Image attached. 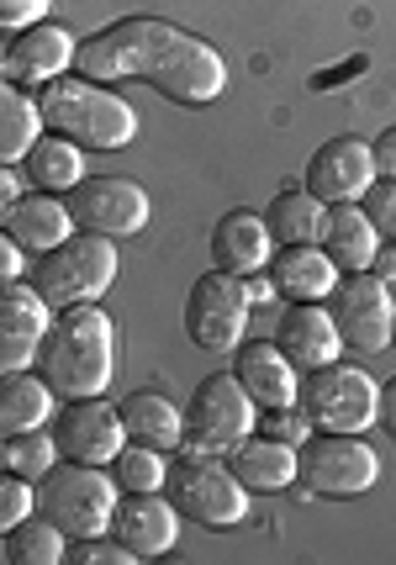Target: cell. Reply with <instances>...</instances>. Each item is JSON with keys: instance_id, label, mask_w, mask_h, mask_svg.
Returning <instances> with one entry per match:
<instances>
[{"instance_id": "6da1fadb", "label": "cell", "mask_w": 396, "mask_h": 565, "mask_svg": "<svg viewBox=\"0 0 396 565\" xmlns=\"http://www.w3.org/2000/svg\"><path fill=\"white\" fill-rule=\"evenodd\" d=\"M75 74L96 85L149 79L174 106H212L227 90V64L206 38L164 17H122L75 43Z\"/></svg>"}, {"instance_id": "7a4b0ae2", "label": "cell", "mask_w": 396, "mask_h": 565, "mask_svg": "<svg viewBox=\"0 0 396 565\" xmlns=\"http://www.w3.org/2000/svg\"><path fill=\"white\" fill-rule=\"evenodd\" d=\"M32 370L64 402H75V396H106L111 375H117V322L106 318L96 301H79V307L53 312Z\"/></svg>"}, {"instance_id": "3957f363", "label": "cell", "mask_w": 396, "mask_h": 565, "mask_svg": "<svg viewBox=\"0 0 396 565\" xmlns=\"http://www.w3.org/2000/svg\"><path fill=\"white\" fill-rule=\"evenodd\" d=\"M38 117L49 132L75 138L79 148H96V153H117L138 138V111L117 90L79 74H58L53 85L38 90Z\"/></svg>"}, {"instance_id": "277c9868", "label": "cell", "mask_w": 396, "mask_h": 565, "mask_svg": "<svg viewBox=\"0 0 396 565\" xmlns=\"http://www.w3.org/2000/svg\"><path fill=\"white\" fill-rule=\"evenodd\" d=\"M32 291L49 301L53 312L79 307V301H96L117 286V238H100V233H69L58 248L38 254L32 265Z\"/></svg>"}, {"instance_id": "5b68a950", "label": "cell", "mask_w": 396, "mask_h": 565, "mask_svg": "<svg viewBox=\"0 0 396 565\" xmlns=\"http://www.w3.org/2000/svg\"><path fill=\"white\" fill-rule=\"evenodd\" d=\"M117 481L106 466H79V460H64L53 466L38 487H32V508L43 518H53L69 544L75 540H96L111 529V508H117Z\"/></svg>"}, {"instance_id": "8992f818", "label": "cell", "mask_w": 396, "mask_h": 565, "mask_svg": "<svg viewBox=\"0 0 396 565\" xmlns=\"http://www.w3.org/2000/svg\"><path fill=\"white\" fill-rule=\"evenodd\" d=\"M164 497L180 508V518H196L201 529H233L248 513V487L227 470V460L191 449V444H185V455L170 460Z\"/></svg>"}, {"instance_id": "52a82bcc", "label": "cell", "mask_w": 396, "mask_h": 565, "mask_svg": "<svg viewBox=\"0 0 396 565\" xmlns=\"http://www.w3.org/2000/svg\"><path fill=\"white\" fill-rule=\"evenodd\" d=\"M301 418L322 434H371L381 418V386L360 365H318L301 370L297 386Z\"/></svg>"}, {"instance_id": "ba28073f", "label": "cell", "mask_w": 396, "mask_h": 565, "mask_svg": "<svg viewBox=\"0 0 396 565\" xmlns=\"http://www.w3.org/2000/svg\"><path fill=\"white\" fill-rule=\"evenodd\" d=\"M297 476L307 492L318 497H365L381 476V455H375L365 434H322L312 428L297 444Z\"/></svg>"}, {"instance_id": "9c48e42d", "label": "cell", "mask_w": 396, "mask_h": 565, "mask_svg": "<svg viewBox=\"0 0 396 565\" xmlns=\"http://www.w3.org/2000/svg\"><path fill=\"white\" fill-rule=\"evenodd\" d=\"M248 312H254V296L244 275H201L185 296V339L212 354H233L248 339Z\"/></svg>"}, {"instance_id": "30bf717a", "label": "cell", "mask_w": 396, "mask_h": 565, "mask_svg": "<svg viewBox=\"0 0 396 565\" xmlns=\"http://www.w3.org/2000/svg\"><path fill=\"white\" fill-rule=\"evenodd\" d=\"M254 423H259V407L238 386L233 370L206 375L196 392H191V402H185V444L206 449V455H227L238 439L254 434Z\"/></svg>"}, {"instance_id": "8fae6325", "label": "cell", "mask_w": 396, "mask_h": 565, "mask_svg": "<svg viewBox=\"0 0 396 565\" xmlns=\"http://www.w3.org/2000/svg\"><path fill=\"white\" fill-rule=\"evenodd\" d=\"M328 318L339 328L344 349H354V354H381V349H392V322H396L392 286L371 270L339 275V286L328 291Z\"/></svg>"}, {"instance_id": "7c38bea8", "label": "cell", "mask_w": 396, "mask_h": 565, "mask_svg": "<svg viewBox=\"0 0 396 565\" xmlns=\"http://www.w3.org/2000/svg\"><path fill=\"white\" fill-rule=\"evenodd\" d=\"M69 217L79 233H100V238H132L149 222V191L122 174H85L69 191Z\"/></svg>"}, {"instance_id": "4fadbf2b", "label": "cell", "mask_w": 396, "mask_h": 565, "mask_svg": "<svg viewBox=\"0 0 396 565\" xmlns=\"http://www.w3.org/2000/svg\"><path fill=\"white\" fill-rule=\"evenodd\" d=\"M75 32L58 22H32L22 26V32H11L6 38V49H0V79L6 85H17V90H43V85H53L58 74L75 70Z\"/></svg>"}, {"instance_id": "5bb4252c", "label": "cell", "mask_w": 396, "mask_h": 565, "mask_svg": "<svg viewBox=\"0 0 396 565\" xmlns=\"http://www.w3.org/2000/svg\"><path fill=\"white\" fill-rule=\"evenodd\" d=\"M53 439H58V455H64V460L111 466L117 449L127 444V428H122L117 402H106V396H75L64 413H53Z\"/></svg>"}, {"instance_id": "9a60e30c", "label": "cell", "mask_w": 396, "mask_h": 565, "mask_svg": "<svg viewBox=\"0 0 396 565\" xmlns=\"http://www.w3.org/2000/svg\"><path fill=\"white\" fill-rule=\"evenodd\" d=\"M111 540L132 550L138 561H159L180 544V508L164 492H122L111 508Z\"/></svg>"}, {"instance_id": "2e32d148", "label": "cell", "mask_w": 396, "mask_h": 565, "mask_svg": "<svg viewBox=\"0 0 396 565\" xmlns=\"http://www.w3.org/2000/svg\"><path fill=\"white\" fill-rule=\"evenodd\" d=\"M375 180V159L365 138H328V143L307 159V191L322 206H344V201H365Z\"/></svg>"}, {"instance_id": "e0dca14e", "label": "cell", "mask_w": 396, "mask_h": 565, "mask_svg": "<svg viewBox=\"0 0 396 565\" xmlns=\"http://www.w3.org/2000/svg\"><path fill=\"white\" fill-rule=\"evenodd\" d=\"M49 318H53V307L32 291L26 275L0 286V375L32 370L38 344H43V333H49Z\"/></svg>"}, {"instance_id": "ac0fdd59", "label": "cell", "mask_w": 396, "mask_h": 565, "mask_svg": "<svg viewBox=\"0 0 396 565\" xmlns=\"http://www.w3.org/2000/svg\"><path fill=\"white\" fill-rule=\"evenodd\" d=\"M233 375L238 386L254 396V407H297V386H301V370L280 354L275 339H244L233 349Z\"/></svg>"}, {"instance_id": "d6986e66", "label": "cell", "mask_w": 396, "mask_h": 565, "mask_svg": "<svg viewBox=\"0 0 396 565\" xmlns=\"http://www.w3.org/2000/svg\"><path fill=\"white\" fill-rule=\"evenodd\" d=\"M275 344L297 370H318L339 360L344 339H339V328L328 318V301H291L280 312V322H275Z\"/></svg>"}, {"instance_id": "ffe728a7", "label": "cell", "mask_w": 396, "mask_h": 565, "mask_svg": "<svg viewBox=\"0 0 396 565\" xmlns=\"http://www.w3.org/2000/svg\"><path fill=\"white\" fill-rule=\"evenodd\" d=\"M265 275H270L275 296H286V301H328L344 270L318 244H275Z\"/></svg>"}, {"instance_id": "44dd1931", "label": "cell", "mask_w": 396, "mask_h": 565, "mask_svg": "<svg viewBox=\"0 0 396 565\" xmlns=\"http://www.w3.org/2000/svg\"><path fill=\"white\" fill-rule=\"evenodd\" d=\"M270 254H275V238H270V227H265L259 212L233 206V212L217 217V227H212V259H217V270L254 275V270L270 265Z\"/></svg>"}, {"instance_id": "7402d4cb", "label": "cell", "mask_w": 396, "mask_h": 565, "mask_svg": "<svg viewBox=\"0 0 396 565\" xmlns=\"http://www.w3.org/2000/svg\"><path fill=\"white\" fill-rule=\"evenodd\" d=\"M227 470L244 481L248 492H286L297 487V444H280V439H265V434H248L238 439L233 449L223 455Z\"/></svg>"}, {"instance_id": "603a6c76", "label": "cell", "mask_w": 396, "mask_h": 565, "mask_svg": "<svg viewBox=\"0 0 396 565\" xmlns=\"http://www.w3.org/2000/svg\"><path fill=\"white\" fill-rule=\"evenodd\" d=\"M381 244L375 222L365 217L360 201H344V206H328L322 212V233H318V248L339 265V270H371V254Z\"/></svg>"}, {"instance_id": "cb8c5ba5", "label": "cell", "mask_w": 396, "mask_h": 565, "mask_svg": "<svg viewBox=\"0 0 396 565\" xmlns=\"http://www.w3.org/2000/svg\"><path fill=\"white\" fill-rule=\"evenodd\" d=\"M6 233L22 244V254H49V248H58L75 233L69 201L49 196V191H26V196L11 206V217H6Z\"/></svg>"}, {"instance_id": "d4e9b609", "label": "cell", "mask_w": 396, "mask_h": 565, "mask_svg": "<svg viewBox=\"0 0 396 565\" xmlns=\"http://www.w3.org/2000/svg\"><path fill=\"white\" fill-rule=\"evenodd\" d=\"M22 180L32 191H49V196H69L79 180H85V148L75 138H58V132H43L38 143L26 148V159L17 164Z\"/></svg>"}, {"instance_id": "484cf974", "label": "cell", "mask_w": 396, "mask_h": 565, "mask_svg": "<svg viewBox=\"0 0 396 565\" xmlns=\"http://www.w3.org/2000/svg\"><path fill=\"white\" fill-rule=\"evenodd\" d=\"M117 413H122L127 439L153 444V449H164V455L185 444V407H174L164 392H132L117 402Z\"/></svg>"}, {"instance_id": "4316f807", "label": "cell", "mask_w": 396, "mask_h": 565, "mask_svg": "<svg viewBox=\"0 0 396 565\" xmlns=\"http://www.w3.org/2000/svg\"><path fill=\"white\" fill-rule=\"evenodd\" d=\"M53 423V386L38 370H11L0 375V439L32 434Z\"/></svg>"}, {"instance_id": "83f0119b", "label": "cell", "mask_w": 396, "mask_h": 565, "mask_svg": "<svg viewBox=\"0 0 396 565\" xmlns=\"http://www.w3.org/2000/svg\"><path fill=\"white\" fill-rule=\"evenodd\" d=\"M43 132H49V127L38 117V96L0 79V164H22L26 148L38 143Z\"/></svg>"}, {"instance_id": "f1b7e54d", "label": "cell", "mask_w": 396, "mask_h": 565, "mask_svg": "<svg viewBox=\"0 0 396 565\" xmlns=\"http://www.w3.org/2000/svg\"><path fill=\"white\" fill-rule=\"evenodd\" d=\"M0 550H6V561L11 565H58L64 555H69V534H64L53 518H43L38 508H32L11 534H0Z\"/></svg>"}, {"instance_id": "f546056e", "label": "cell", "mask_w": 396, "mask_h": 565, "mask_svg": "<svg viewBox=\"0 0 396 565\" xmlns=\"http://www.w3.org/2000/svg\"><path fill=\"white\" fill-rule=\"evenodd\" d=\"M322 212H328V206H322V201L301 185V191H280V196H275L259 217H265V227H270L275 244H318Z\"/></svg>"}, {"instance_id": "4dcf8cb0", "label": "cell", "mask_w": 396, "mask_h": 565, "mask_svg": "<svg viewBox=\"0 0 396 565\" xmlns=\"http://www.w3.org/2000/svg\"><path fill=\"white\" fill-rule=\"evenodd\" d=\"M111 481H117V492H164V476H170V455L164 449H153V444H138L127 439L117 449V460H111Z\"/></svg>"}, {"instance_id": "1f68e13d", "label": "cell", "mask_w": 396, "mask_h": 565, "mask_svg": "<svg viewBox=\"0 0 396 565\" xmlns=\"http://www.w3.org/2000/svg\"><path fill=\"white\" fill-rule=\"evenodd\" d=\"M64 455H58V439H53V428H32V434H11V439H0V466L17 470L22 481H43L53 466H58Z\"/></svg>"}, {"instance_id": "d6a6232c", "label": "cell", "mask_w": 396, "mask_h": 565, "mask_svg": "<svg viewBox=\"0 0 396 565\" xmlns=\"http://www.w3.org/2000/svg\"><path fill=\"white\" fill-rule=\"evenodd\" d=\"M26 513H32V481H22L17 470L0 466V534H11Z\"/></svg>"}, {"instance_id": "836d02e7", "label": "cell", "mask_w": 396, "mask_h": 565, "mask_svg": "<svg viewBox=\"0 0 396 565\" xmlns=\"http://www.w3.org/2000/svg\"><path fill=\"white\" fill-rule=\"evenodd\" d=\"M254 434H265V439H280V444H301L312 434V423L301 418V407H265L259 423H254Z\"/></svg>"}, {"instance_id": "e575fe53", "label": "cell", "mask_w": 396, "mask_h": 565, "mask_svg": "<svg viewBox=\"0 0 396 565\" xmlns=\"http://www.w3.org/2000/svg\"><path fill=\"white\" fill-rule=\"evenodd\" d=\"M64 561H75V565H138V555H132V550H122L111 534H96V540H75V544H69V555H64Z\"/></svg>"}, {"instance_id": "d590c367", "label": "cell", "mask_w": 396, "mask_h": 565, "mask_svg": "<svg viewBox=\"0 0 396 565\" xmlns=\"http://www.w3.org/2000/svg\"><path fill=\"white\" fill-rule=\"evenodd\" d=\"M360 206H365V217L375 222L381 238H396V180H375Z\"/></svg>"}, {"instance_id": "8d00e7d4", "label": "cell", "mask_w": 396, "mask_h": 565, "mask_svg": "<svg viewBox=\"0 0 396 565\" xmlns=\"http://www.w3.org/2000/svg\"><path fill=\"white\" fill-rule=\"evenodd\" d=\"M49 6L53 0H0V38H11V32H22V26L43 22Z\"/></svg>"}, {"instance_id": "74e56055", "label": "cell", "mask_w": 396, "mask_h": 565, "mask_svg": "<svg viewBox=\"0 0 396 565\" xmlns=\"http://www.w3.org/2000/svg\"><path fill=\"white\" fill-rule=\"evenodd\" d=\"M26 196V180L17 164H0V227H6V217H11V206Z\"/></svg>"}, {"instance_id": "f35d334b", "label": "cell", "mask_w": 396, "mask_h": 565, "mask_svg": "<svg viewBox=\"0 0 396 565\" xmlns=\"http://www.w3.org/2000/svg\"><path fill=\"white\" fill-rule=\"evenodd\" d=\"M22 275H26L22 244H17V238H11V233L0 227V286H6V280H22Z\"/></svg>"}, {"instance_id": "ab89813d", "label": "cell", "mask_w": 396, "mask_h": 565, "mask_svg": "<svg viewBox=\"0 0 396 565\" xmlns=\"http://www.w3.org/2000/svg\"><path fill=\"white\" fill-rule=\"evenodd\" d=\"M371 159H375V174H381V180H396V127H386V132H375Z\"/></svg>"}, {"instance_id": "60d3db41", "label": "cell", "mask_w": 396, "mask_h": 565, "mask_svg": "<svg viewBox=\"0 0 396 565\" xmlns=\"http://www.w3.org/2000/svg\"><path fill=\"white\" fill-rule=\"evenodd\" d=\"M371 275H381L386 286L396 280V238H381V244H375V254H371Z\"/></svg>"}, {"instance_id": "b9f144b4", "label": "cell", "mask_w": 396, "mask_h": 565, "mask_svg": "<svg viewBox=\"0 0 396 565\" xmlns=\"http://www.w3.org/2000/svg\"><path fill=\"white\" fill-rule=\"evenodd\" d=\"M381 428H386V434H392L396 439V381H386V386H381Z\"/></svg>"}, {"instance_id": "7bdbcfd3", "label": "cell", "mask_w": 396, "mask_h": 565, "mask_svg": "<svg viewBox=\"0 0 396 565\" xmlns=\"http://www.w3.org/2000/svg\"><path fill=\"white\" fill-rule=\"evenodd\" d=\"M392 349H396V322H392Z\"/></svg>"}]
</instances>
